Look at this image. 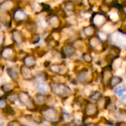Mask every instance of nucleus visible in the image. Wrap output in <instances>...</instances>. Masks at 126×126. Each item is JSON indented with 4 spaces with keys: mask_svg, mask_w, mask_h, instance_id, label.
I'll return each mask as SVG.
<instances>
[{
    "mask_svg": "<svg viewBox=\"0 0 126 126\" xmlns=\"http://www.w3.org/2000/svg\"><path fill=\"white\" fill-rule=\"evenodd\" d=\"M11 38L13 45L18 46L22 45L26 41V38L23 32L17 28H14L11 31Z\"/></svg>",
    "mask_w": 126,
    "mask_h": 126,
    "instance_id": "13",
    "label": "nucleus"
},
{
    "mask_svg": "<svg viewBox=\"0 0 126 126\" xmlns=\"http://www.w3.org/2000/svg\"><path fill=\"white\" fill-rule=\"evenodd\" d=\"M68 76H60V75H53L50 78L51 83L62 84V83H67L69 78Z\"/></svg>",
    "mask_w": 126,
    "mask_h": 126,
    "instance_id": "26",
    "label": "nucleus"
},
{
    "mask_svg": "<svg viewBox=\"0 0 126 126\" xmlns=\"http://www.w3.org/2000/svg\"><path fill=\"white\" fill-rule=\"evenodd\" d=\"M41 41V36L39 33H35L31 35L29 42L32 45H36Z\"/></svg>",
    "mask_w": 126,
    "mask_h": 126,
    "instance_id": "33",
    "label": "nucleus"
},
{
    "mask_svg": "<svg viewBox=\"0 0 126 126\" xmlns=\"http://www.w3.org/2000/svg\"><path fill=\"white\" fill-rule=\"evenodd\" d=\"M2 125H3V119L1 116V115H0V126H2Z\"/></svg>",
    "mask_w": 126,
    "mask_h": 126,
    "instance_id": "43",
    "label": "nucleus"
},
{
    "mask_svg": "<svg viewBox=\"0 0 126 126\" xmlns=\"http://www.w3.org/2000/svg\"><path fill=\"white\" fill-rule=\"evenodd\" d=\"M96 31H97V30L94 26H92L91 25H89L88 26H85V27H84L82 29V34L86 38H88V39H89V38L95 36L96 33Z\"/></svg>",
    "mask_w": 126,
    "mask_h": 126,
    "instance_id": "25",
    "label": "nucleus"
},
{
    "mask_svg": "<svg viewBox=\"0 0 126 126\" xmlns=\"http://www.w3.org/2000/svg\"><path fill=\"white\" fill-rule=\"evenodd\" d=\"M36 23L37 25L38 29L40 28L42 31H46L49 28V25L47 20V16L44 14H38L36 16Z\"/></svg>",
    "mask_w": 126,
    "mask_h": 126,
    "instance_id": "22",
    "label": "nucleus"
},
{
    "mask_svg": "<svg viewBox=\"0 0 126 126\" xmlns=\"http://www.w3.org/2000/svg\"><path fill=\"white\" fill-rule=\"evenodd\" d=\"M6 126H25L22 123H21V122L19 119H14L10 120Z\"/></svg>",
    "mask_w": 126,
    "mask_h": 126,
    "instance_id": "36",
    "label": "nucleus"
},
{
    "mask_svg": "<svg viewBox=\"0 0 126 126\" xmlns=\"http://www.w3.org/2000/svg\"><path fill=\"white\" fill-rule=\"evenodd\" d=\"M106 126H112V125H106Z\"/></svg>",
    "mask_w": 126,
    "mask_h": 126,
    "instance_id": "46",
    "label": "nucleus"
},
{
    "mask_svg": "<svg viewBox=\"0 0 126 126\" xmlns=\"http://www.w3.org/2000/svg\"><path fill=\"white\" fill-rule=\"evenodd\" d=\"M22 62L23 65L32 70L37 65L36 56L34 53H26L22 59Z\"/></svg>",
    "mask_w": 126,
    "mask_h": 126,
    "instance_id": "17",
    "label": "nucleus"
},
{
    "mask_svg": "<svg viewBox=\"0 0 126 126\" xmlns=\"http://www.w3.org/2000/svg\"><path fill=\"white\" fill-rule=\"evenodd\" d=\"M19 75L22 77V79L26 82H31L33 81L34 79V74L32 72V70L25 67V65H22L19 66Z\"/></svg>",
    "mask_w": 126,
    "mask_h": 126,
    "instance_id": "19",
    "label": "nucleus"
},
{
    "mask_svg": "<svg viewBox=\"0 0 126 126\" xmlns=\"http://www.w3.org/2000/svg\"><path fill=\"white\" fill-rule=\"evenodd\" d=\"M102 96V94L100 91L99 90H94L92 91V93L91 94V95L89 96L88 97V100L90 102H94L96 103L101 97Z\"/></svg>",
    "mask_w": 126,
    "mask_h": 126,
    "instance_id": "28",
    "label": "nucleus"
},
{
    "mask_svg": "<svg viewBox=\"0 0 126 126\" xmlns=\"http://www.w3.org/2000/svg\"><path fill=\"white\" fill-rule=\"evenodd\" d=\"M77 53V50L72 43L65 42L60 50V54L62 58L68 59L74 57Z\"/></svg>",
    "mask_w": 126,
    "mask_h": 126,
    "instance_id": "15",
    "label": "nucleus"
},
{
    "mask_svg": "<svg viewBox=\"0 0 126 126\" xmlns=\"http://www.w3.org/2000/svg\"><path fill=\"white\" fill-rule=\"evenodd\" d=\"M5 97H6L8 102L15 104L16 102L18 101V91H13L11 93L5 94Z\"/></svg>",
    "mask_w": 126,
    "mask_h": 126,
    "instance_id": "30",
    "label": "nucleus"
},
{
    "mask_svg": "<svg viewBox=\"0 0 126 126\" xmlns=\"http://www.w3.org/2000/svg\"><path fill=\"white\" fill-rule=\"evenodd\" d=\"M5 65H0V78H1L4 74V71H5Z\"/></svg>",
    "mask_w": 126,
    "mask_h": 126,
    "instance_id": "40",
    "label": "nucleus"
},
{
    "mask_svg": "<svg viewBox=\"0 0 126 126\" xmlns=\"http://www.w3.org/2000/svg\"><path fill=\"white\" fill-rule=\"evenodd\" d=\"M108 22V16L105 13L96 12L94 13L90 17V22L96 30L102 28Z\"/></svg>",
    "mask_w": 126,
    "mask_h": 126,
    "instance_id": "10",
    "label": "nucleus"
},
{
    "mask_svg": "<svg viewBox=\"0 0 126 126\" xmlns=\"http://www.w3.org/2000/svg\"><path fill=\"white\" fill-rule=\"evenodd\" d=\"M19 67H17V66H8L5 68L8 76L11 78V79L13 82H19V81L20 75H19Z\"/></svg>",
    "mask_w": 126,
    "mask_h": 126,
    "instance_id": "20",
    "label": "nucleus"
},
{
    "mask_svg": "<svg viewBox=\"0 0 126 126\" xmlns=\"http://www.w3.org/2000/svg\"><path fill=\"white\" fill-rule=\"evenodd\" d=\"M73 126H82V124H74Z\"/></svg>",
    "mask_w": 126,
    "mask_h": 126,
    "instance_id": "44",
    "label": "nucleus"
},
{
    "mask_svg": "<svg viewBox=\"0 0 126 126\" xmlns=\"http://www.w3.org/2000/svg\"><path fill=\"white\" fill-rule=\"evenodd\" d=\"M48 95L49 94L46 95V94H40V93H38V92L36 94H35L33 99V102H34L35 105L36 106L38 110L41 108H42L44 106H46L47 99H48Z\"/></svg>",
    "mask_w": 126,
    "mask_h": 126,
    "instance_id": "18",
    "label": "nucleus"
},
{
    "mask_svg": "<svg viewBox=\"0 0 126 126\" xmlns=\"http://www.w3.org/2000/svg\"><path fill=\"white\" fill-rule=\"evenodd\" d=\"M125 73H126V69H125Z\"/></svg>",
    "mask_w": 126,
    "mask_h": 126,
    "instance_id": "47",
    "label": "nucleus"
},
{
    "mask_svg": "<svg viewBox=\"0 0 126 126\" xmlns=\"http://www.w3.org/2000/svg\"><path fill=\"white\" fill-rule=\"evenodd\" d=\"M47 20L49 28H50L53 31H61L63 26L62 21L59 14L52 11L51 13L47 14Z\"/></svg>",
    "mask_w": 126,
    "mask_h": 126,
    "instance_id": "7",
    "label": "nucleus"
},
{
    "mask_svg": "<svg viewBox=\"0 0 126 126\" xmlns=\"http://www.w3.org/2000/svg\"><path fill=\"white\" fill-rule=\"evenodd\" d=\"M113 76V68L110 66V65H106L102 68L99 78H100V82L104 88H107V85Z\"/></svg>",
    "mask_w": 126,
    "mask_h": 126,
    "instance_id": "14",
    "label": "nucleus"
},
{
    "mask_svg": "<svg viewBox=\"0 0 126 126\" xmlns=\"http://www.w3.org/2000/svg\"><path fill=\"white\" fill-rule=\"evenodd\" d=\"M108 42H110V45H115L119 48L126 47V34L119 31L109 34Z\"/></svg>",
    "mask_w": 126,
    "mask_h": 126,
    "instance_id": "12",
    "label": "nucleus"
},
{
    "mask_svg": "<svg viewBox=\"0 0 126 126\" xmlns=\"http://www.w3.org/2000/svg\"><path fill=\"white\" fill-rule=\"evenodd\" d=\"M82 113H83L82 122L85 123V119H89V118L94 119V118L97 117V116L99 113V110L96 103L88 100L82 108Z\"/></svg>",
    "mask_w": 126,
    "mask_h": 126,
    "instance_id": "6",
    "label": "nucleus"
},
{
    "mask_svg": "<svg viewBox=\"0 0 126 126\" xmlns=\"http://www.w3.org/2000/svg\"><path fill=\"white\" fill-rule=\"evenodd\" d=\"M122 82H123V79L121 77L113 76L110 78V79L109 80V82L107 85V88H108L110 89H114L116 87L119 86Z\"/></svg>",
    "mask_w": 126,
    "mask_h": 126,
    "instance_id": "24",
    "label": "nucleus"
},
{
    "mask_svg": "<svg viewBox=\"0 0 126 126\" xmlns=\"http://www.w3.org/2000/svg\"><path fill=\"white\" fill-rule=\"evenodd\" d=\"M93 70L89 68L83 67L79 71L76 73V77L74 78V82L76 84L89 85L95 79V75Z\"/></svg>",
    "mask_w": 126,
    "mask_h": 126,
    "instance_id": "3",
    "label": "nucleus"
},
{
    "mask_svg": "<svg viewBox=\"0 0 126 126\" xmlns=\"http://www.w3.org/2000/svg\"><path fill=\"white\" fill-rule=\"evenodd\" d=\"M126 92V86L125 85H119L117 87H116L113 89V94L114 95L117 96H122L125 94V93Z\"/></svg>",
    "mask_w": 126,
    "mask_h": 126,
    "instance_id": "32",
    "label": "nucleus"
},
{
    "mask_svg": "<svg viewBox=\"0 0 126 126\" xmlns=\"http://www.w3.org/2000/svg\"><path fill=\"white\" fill-rule=\"evenodd\" d=\"M2 113H3V115H5L7 117H8V116H14L16 114L15 108L11 105H8L5 108V109H4L2 110Z\"/></svg>",
    "mask_w": 126,
    "mask_h": 126,
    "instance_id": "31",
    "label": "nucleus"
},
{
    "mask_svg": "<svg viewBox=\"0 0 126 126\" xmlns=\"http://www.w3.org/2000/svg\"><path fill=\"white\" fill-rule=\"evenodd\" d=\"M6 41V33L3 30H0V48L5 46Z\"/></svg>",
    "mask_w": 126,
    "mask_h": 126,
    "instance_id": "35",
    "label": "nucleus"
},
{
    "mask_svg": "<svg viewBox=\"0 0 126 126\" xmlns=\"http://www.w3.org/2000/svg\"><path fill=\"white\" fill-rule=\"evenodd\" d=\"M50 92L55 97L60 98L62 100L68 99L73 95L72 88L67 83H51L50 82Z\"/></svg>",
    "mask_w": 126,
    "mask_h": 126,
    "instance_id": "2",
    "label": "nucleus"
},
{
    "mask_svg": "<svg viewBox=\"0 0 126 126\" xmlns=\"http://www.w3.org/2000/svg\"><path fill=\"white\" fill-rule=\"evenodd\" d=\"M120 102L122 105H123L124 106H126V94H124L123 96H121Z\"/></svg>",
    "mask_w": 126,
    "mask_h": 126,
    "instance_id": "38",
    "label": "nucleus"
},
{
    "mask_svg": "<svg viewBox=\"0 0 126 126\" xmlns=\"http://www.w3.org/2000/svg\"><path fill=\"white\" fill-rule=\"evenodd\" d=\"M9 105V102H8L6 97L5 95L0 96V110H3L5 109V108Z\"/></svg>",
    "mask_w": 126,
    "mask_h": 126,
    "instance_id": "34",
    "label": "nucleus"
},
{
    "mask_svg": "<svg viewBox=\"0 0 126 126\" xmlns=\"http://www.w3.org/2000/svg\"><path fill=\"white\" fill-rule=\"evenodd\" d=\"M82 126H99L96 123L94 122H85Z\"/></svg>",
    "mask_w": 126,
    "mask_h": 126,
    "instance_id": "39",
    "label": "nucleus"
},
{
    "mask_svg": "<svg viewBox=\"0 0 126 126\" xmlns=\"http://www.w3.org/2000/svg\"><path fill=\"white\" fill-rule=\"evenodd\" d=\"M81 58H82V62H85V64H88V65H91V63L94 62V57H93L92 54L91 53V52H89V51L83 52Z\"/></svg>",
    "mask_w": 126,
    "mask_h": 126,
    "instance_id": "29",
    "label": "nucleus"
},
{
    "mask_svg": "<svg viewBox=\"0 0 126 126\" xmlns=\"http://www.w3.org/2000/svg\"><path fill=\"white\" fill-rule=\"evenodd\" d=\"M48 71L53 75L68 76V67L65 62H56L50 64L48 67Z\"/></svg>",
    "mask_w": 126,
    "mask_h": 126,
    "instance_id": "11",
    "label": "nucleus"
},
{
    "mask_svg": "<svg viewBox=\"0 0 126 126\" xmlns=\"http://www.w3.org/2000/svg\"><path fill=\"white\" fill-rule=\"evenodd\" d=\"M12 19L13 22L16 23L17 25H20L22 24H25L30 19V17L26 11L19 6L12 12Z\"/></svg>",
    "mask_w": 126,
    "mask_h": 126,
    "instance_id": "9",
    "label": "nucleus"
},
{
    "mask_svg": "<svg viewBox=\"0 0 126 126\" xmlns=\"http://www.w3.org/2000/svg\"><path fill=\"white\" fill-rule=\"evenodd\" d=\"M17 7H19V3L16 0H3L0 2V12L12 13Z\"/></svg>",
    "mask_w": 126,
    "mask_h": 126,
    "instance_id": "16",
    "label": "nucleus"
},
{
    "mask_svg": "<svg viewBox=\"0 0 126 126\" xmlns=\"http://www.w3.org/2000/svg\"><path fill=\"white\" fill-rule=\"evenodd\" d=\"M0 59L8 62L17 61V51L14 45H5L0 48Z\"/></svg>",
    "mask_w": 126,
    "mask_h": 126,
    "instance_id": "5",
    "label": "nucleus"
},
{
    "mask_svg": "<svg viewBox=\"0 0 126 126\" xmlns=\"http://www.w3.org/2000/svg\"><path fill=\"white\" fill-rule=\"evenodd\" d=\"M87 47L89 49V50L95 52V53H102L105 51L107 48L106 44L102 42L96 36V35L88 39Z\"/></svg>",
    "mask_w": 126,
    "mask_h": 126,
    "instance_id": "8",
    "label": "nucleus"
},
{
    "mask_svg": "<svg viewBox=\"0 0 126 126\" xmlns=\"http://www.w3.org/2000/svg\"><path fill=\"white\" fill-rule=\"evenodd\" d=\"M93 91H94V90H91V89L88 87V85H85V86L83 88L82 91V96H83L84 97H89V96L91 95V94L92 93Z\"/></svg>",
    "mask_w": 126,
    "mask_h": 126,
    "instance_id": "37",
    "label": "nucleus"
},
{
    "mask_svg": "<svg viewBox=\"0 0 126 126\" xmlns=\"http://www.w3.org/2000/svg\"><path fill=\"white\" fill-rule=\"evenodd\" d=\"M99 1H105V0H99Z\"/></svg>",
    "mask_w": 126,
    "mask_h": 126,
    "instance_id": "45",
    "label": "nucleus"
},
{
    "mask_svg": "<svg viewBox=\"0 0 126 126\" xmlns=\"http://www.w3.org/2000/svg\"><path fill=\"white\" fill-rule=\"evenodd\" d=\"M18 87H19V82H15L13 81L6 82L0 85V91L3 92L4 95H5L16 91V89Z\"/></svg>",
    "mask_w": 126,
    "mask_h": 126,
    "instance_id": "21",
    "label": "nucleus"
},
{
    "mask_svg": "<svg viewBox=\"0 0 126 126\" xmlns=\"http://www.w3.org/2000/svg\"><path fill=\"white\" fill-rule=\"evenodd\" d=\"M96 36L103 43L107 44V42H108V39H109V34L102 30H99L96 31Z\"/></svg>",
    "mask_w": 126,
    "mask_h": 126,
    "instance_id": "27",
    "label": "nucleus"
},
{
    "mask_svg": "<svg viewBox=\"0 0 126 126\" xmlns=\"http://www.w3.org/2000/svg\"><path fill=\"white\" fill-rule=\"evenodd\" d=\"M18 102L21 105L25 107V108L31 112L38 111L33 97L25 90H20L18 91Z\"/></svg>",
    "mask_w": 126,
    "mask_h": 126,
    "instance_id": "4",
    "label": "nucleus"
},
{
    "mask_svg": "<svg viewBox=\"0 0 126 126\" xmlns=\"http://www.w3.org/2000/svg\"><path fill=\"white\" fill-rule=\"evenodd\" d=\"M115 126H126V122H117Z\"/></svg>",
    "mask_w": 126,
    "mask_h": 126,
    "instance_id": "41",
    "label": "nucleus"
},
{
    "mask_svg": "<svg viewBox=\"0 0 126 126\" xmlns=\"http://www.w3.org/2000/svg\"><path fill=\"white\" fill-rule=\"evenodd\" d=\"M38 112L44 122H47L53 125H57L61 122V111L56 107L44 106L39 109Z\"/></svg>",
    "mask_w": 126,
    "mask_h": 126,
    "instance_id": "1",
    "label": "nucleus"
},
{
    "mask_svg": "<svg viewBox=\"0 0 126 126\" xmlns=\"http://www.w3.org/2000/svg\"><path fill=\"white\" fill-rule=\"evenodd\" d=\"M18 2V3H26V2H29V0H16Z\"/></svg>",
    "mask_w": 126,
    "mask_h": 126,
    "instance_id": "42",
    "label": "nucleus"
},
{
    "mask_svg": "<svg viewBox=\"0 0 126 126\" xmlns=\"http://www.w3.org/2000/svg\"><path fill=\"white\" fill-rule=\"evenodd\" d=\"M111 98L110 96H102L96 102V105L99 108V110H106V109H108L110 105L111 104Z\"/></svg>",
    "mask_w": 126,
    "mask_h": 126,
    "instance_id": "23",
    "label": "nucleus"
}]
</instances>
